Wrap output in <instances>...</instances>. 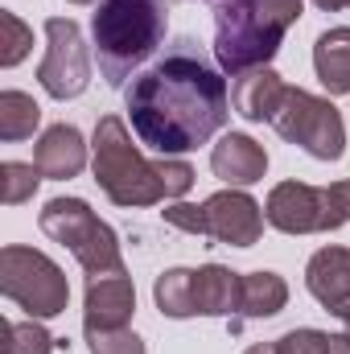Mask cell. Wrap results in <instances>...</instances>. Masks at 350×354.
I'll list each match as a JSON object with an SVG mask.
<instances>
[{
  "instance_id": "16",
  "label": "cell",
  "mask_w": 350,
  "mask_h": 354,
  "mask_svg": "<svg viewBox=\"0 0 350 354\" xmlns=\"http://www.w3.org/2000/svg\"><path fill=\"white\" fill-rule=\"evenodd\" d=\"M194 301H198V313H206V317H231V313H239V301H243V276L223 264L198 268Z\"/></svg>"
},
{
  "instance_id": "27",
  "label": "cell",
  "mask_w": 350,
  "mask_h": 354,
  "mask_svg": "<svg viewBox=\"0 0 350 354\" xmlns=\"http://www.w3.org/2000/svg\"><path fill=\"white\" fill-rule=\"evenodd\" d=\"M326 194H330V202H334L338 218L350 223V181H334V185H326Z\"/></svg>"
},
{
  "instance_id": "32",
  "label": "cell",
  "mask_w": 350,
  "mask_h": 354,
  "mask_svg": "<svg viewBox=\"0 0 350 354\" xmlns=\"http://www.w3.org/2000/svg\"><path fill=\"white\" fill-rule=\"evenodd\" d=\"M347 338H350V322H347Z\"/></svg>"
},
{
  "instance_id": "2",
  "label": "cell",
  "mask_w": 350,
  "mask_h": 354,
  "mask_svg": "<svg viewBox=\"0 0 350 354\" xmlns=\"http://www.w3.org/2000/svg\"><path fill=\"white\" fill-rule=\"evenodd\" d=\"M95 181L116 206H157L161 198H181L194 185V169L177 157L145 161L120 115L95 124Z\"/></svg>"
},
{
  "instance_id": "30",
  "label": "cell",
  "mask_w": 350,
  "mask_h": 354,
  "mask_svg": "<svg viewBox=\"0 0 350 354\" xmlns=\"http://www.w3.org/2000/svg\"><path fill=\"white\" fill-rule=\"evenodd\" d=\"M243 354H276V342H260V346H248Z\"/></svg>"
},
{
  "instance_id": "26",
  "label": "cell",
  "mask_w": 350,
  "mask_h": 354,
  "mask_svg": "<svg viewBox=\"0 0 350 354\" xmlns=\"http://www.w3.org/2000/svg\"><path fill=\"white\" fill-rule=\"evenodd\" d=\"M165 223L177 227V231H185V235H206V218H202V206H185V202H177L165 210Z\"/></svg>"
},
{
  "instance_id": "13",
  "label": "cell",
  "mask_w": 350,
  "mask_h": 354,
  "mask_svg": "<svg viewBox=\"0 0 350 354\" xmlns=\"http://www.w3.org/2000/svg\"><path fill=\"white\" fill-rule=\"evenodd\" d=\"M210 169H214V177H223L231 189H243V185H256L268 174V153L248 132H227L214 145V153H210Z\"/></svg>"
},
{
  "instance_id": "3",
  "label": "cell",
  "mask_w": 350,
  "mask_h": 354,
  "mask_svg": "<svg viewBox=\"0 0 350 354\" xmlns=\"http://www.w3.org/2000/svg\"><path fill=\"white\" fill-rule=\"evenodd\" d=\"M214 4V58L239 79L276 58L284 33L301 21L305 0H210Z\"/></svg>"
},
{
  "instance_id": "15",
  "label": "cell",
  "mask_w": 350,
  "mask_h": 354,
  "mask_svg": "<svg viewBox=\"0 0 350 354\" xmlns=\"http://www.w3.org/2000/svg\"><path fill=\"white\" fill-rule=\"evenodd\" d=\"M280 99H284V79H280L272 66H260V71L239 75L235 87H231V103H235V111H239L243 120H252V124L272 120L276 107H280Z\"/></svg>"
},
{
  "instance_id": "25",
  "label": "cell",
  "mask_w": 350,
  "mask_h": 354,
  "mask_svg": "<svg viewBox=\"0 0 350 354\" xmlns=\"http://www.w3.org/2000/svg\"><path fill=\"white\" fill-rule=\"evenodd\" d=\"M334 334L322 330H288L284 338H276V354H326Z\"/></svg>"
},
{
  "instance_id": "11",
  "label": "cell",
  "mask_w": 350,
  "mask_h": 354,
  "mask_svg": "<svg viewBox=\"0 0 350 354\" xmlns=\"http://www.w3.org/2000/svg\"><path fill=\"white\" fill-rule=\"evenodd\" d=\"M83 330H120L128 326L136 309V288L124 272H99L87 280V305H83Z\"/></svg>"
},
{
  "instance_id": "28",
  "label": "cell",
  "mask_w": 350,
  "mask_h": 354,
  "mask_svg": "<svg viewBox=\"0 0 350 354\" xmlns=\"http://www.w3.org/2000/svg\"><path fill=\"white\" fill-rule=\"evenodd\" d=\"M326 354H350V338L347 334H334V338H330V351Z\"/></svg>"
},
{
  "instance_id": "20",
  "label": "cell",
  "mask_w": 350,
  "mask_h": 354,
  "mask_svg": "<svg viewBox=\"0 0 350 354\" xmlns=\"http://www.w3.org/2000/svg\"><path fill=\"white\" fill-rule=\"evenodd\" d=\"M37 120H42V107L33 103V95H25V91H4L0 95V140L17 145V140L33 136Z\"/></svg>"
},
{
  "instance_id": "21",
  "label": "cell",
  "mask_w": 350,
  "mask_h": 354,
  "mask_svg": "<svg viewBox=\"0 0 350 354\" xmlns=\"http://www.w3.org/2000/svg\"><path fill=\"white\" fill-rule=\"evenodd\" d=\"M54 346H62V342H54V334L37 317L0 322V351L4 354H54Z\"/></svg>"
},
{
  "instance_id": "6",
  "label": "cell",
  "mask_w": 350,
  "mask_h": 354,
  "mask_svg": "<svg viewBox=\"0 0 350 354\" xmlns=\"http://www.w3.org/2000/svg\"><path fill=\"white\" fill-rule=\"evenodd\" d=\"M0 292L17 301L29 317H58L66 313V301H71V284L62 268L50 256L17 243L0 252Z\"/></svg>"
},
{
  "instance_id": "9",
  "label": "cell",
  "mask_w": 350,
  "mask_h": 354,
  "mask_svg": "<svg viewBox=\"0 0 350 354\" xmlns=\"http://www.w3.org/2000/svg\"><path fill=\"white\" fill-rule=\"evenodd\" d=\"M264 218L284 235H322L342 227L330 194L305 181H280L264 202Z\"/></svg>"
},
{
  "instance_id": "8",
  "label": "cell",
  "mask_w": 350,
  "mask_h": 354,
  "mask_svg": "<svg viewBox=\"0 0 350 354\" xmlns=\"http://www.w3.org/2000/svg\"><path fill=\"white\" fill-rule=\"evenodd\" d=\"M46 62L37 66V83L54 99H79L91 83V54L83 41V29L71 17L46 21Z\"/></svg>"
},
{
  "instance_id": "29",
  "label": "cell",
  "mask_w": 350,
  "mask_h": 354,
  "mask_svg": "<svg viewBox=\"0 0 350 354\" xmlns=\"http://www.w3.org/2000/svg\"><path fill=\"white\" fill-rule=\"evenodd\" d=\"M317 8H326V12H338V8H350V0H313Z\"/></svg>"
},
{
  "instance_id": "19",
  "label": "cell",
  "mask_w": 350,
  "mask_h": 354,
  "mask_svg": "<svg viewBox=\"0 0 350 354\" xmlns=\"http://www.w3.org/2000/svg\"><path fill=\"white\" fill-rule=\"evenodd\" d=\"M153 297H157V309L165 317H194L198 313V301H194V272L190 268H169L157 276L153 284Z\"/></svg>"
},
{
  "instance_id": "24",
  "label": "cell",
  "mask_w": 350,
  "mask_h": 354,
  "mask_svg": "<svg viewBox=\"0 0 350 354\" xmlns=\"http://www.w3.org/2000/svg\"><path fill=\"white\" fill-rule=\"evenodd\" d=\"M87 346L91 354H145V342L120 326V330H87Z\"/></svg>"
},
{
  "instance_id": "1",
  "label": "cell",
  "mask_w": 350,
  "mask_h": 354,
  "mask_svg": "<svg viewBox=\"0 0 350 354\" xmlns=\"http://www.w3.org/2000/svg\"><path fill=\"white\" fill-rule=\"evenodd\" d=\"M124 103L132 132L161 157L206 145L231 120L227 83L194 37H177L149 71H140L124 91Z\"/></svg>"
},
{
  "instance_id": "17",
  "label": "cell",
  "mask_w": 350,
  "mask_h": 354,
  "mask_svg": "<svg viewBox=\"0 0 350 354\" xmlns=\"http://www.w3.org/2000/svg\"><path fill=\"white\" fill-rule=\"evenodd\" d=\"M313 71H317L322 87L330 95H347L350 91V25L326 29L313 41Z\"/></svg>"
},
{
  "instance_id": "23",
  "label": "cell",
  "mask_w": 350,
  "mask_h": 354,
  "mask_svg": "<svg viewBox=\"0 0 350 354\" xmlns=\"http://www.w3.org/2000/svg\"><path fill=\"white\" fill-rule=\"evenodd\" d=\"M0 33H4V41H0V66H17L29 54V46H33V29L21 25L17 12L0 8Z\"/></svg>"
},
{
  "instance_id": "12",
  "label": "cell",
  "mask_w": 350,
  "mask_h": 354,
  "mask_svg": "<svg viewBox=\"0 0 350 354\" xmlns=\"http://www.w3.org/2000/svg\"><path fill=\"white\" fill-rule=\"evenodd\" d=\"M305 284L317 297V305L334 317L350 322V248H322L305 268Z\"/></svg>"
},
{
  "instance_id": "14",
  "label": "cell",
  "mask_w": 350,
  "mask_h": 354,
  "mask_svg": "<svg viewBox=\"0 0 350 354\" xmlns=\"http://www.w3.org/2000/svg\"><path fill=\"white\" fill-rule=\"evenodd\" d=\"M33 165L42 169V177H54V181H66V177H79L87 165V145H83V132L71 128V124H54L42 132L37 149H33Z\"/></svg>"
},
{
  "instance_id": "31",
  "label": "cell",
  "mask_w": 350,
  "mask_h": 354,
  "mask_svg": "<svg viewBox=\"0 0 350 354\" xmlns=\"http://www.w3.org/2000/svg\"><path fill=\"white\" fill-rule=\"evenodd\" d=\"M71 4H95V0H71Z\"/></svg>"
},
{
  "instance_id": "10",
  "label": "cell",
  "mask_w": 350,
  "mask_h": 354,
  "mask_svg": "<svg viewBox=\"0 0 350 354\" xmlns=\"http://www.w3.org/2000/svg\"><path fill=\"white\" fill-rule=\"evenodd\" d=\"M206 235L227 243V248H252L264 235V210L260 202L243 189H219L202 202Z\"/></svg>"
},
{
  "instance_id": "7",
  "label": "cell",
  "mask_w": 350,
  "mask_h": 354,
  "mask_svg": "<svg viewBox=\"0 0 350 354\" xmlns=\"http://www.w3.org/2000/svg\"><path fill=\"white\" fill-rule=\"evenodd\" d=\"M272 128L288 145H301L317 161H338L347 153V128H342L338 107L301 87H284V99L272 115Z\"/></svg>"
},
{
  "instance_id": "22",
  "label": "cell",
  "mask_w": 350,
  "mask_h": 354,
  "mask_svg": "<svg viewBox=\"0 0 350 354\" xmlns=\"http://www.w3.org/2000/svg\"><path fill=\"white\" fill-rule=\"evenodd\" d=\"M37 181H42V169H37V165L4 161V165H0V198H4V206H21L25 198H33Z\"/></svg>"
},
{
  "instance_id": "5",
  "label": "cell",
  "mask_w": 350,
  "mask_h": 354,
  "mask_svg": "<svg viewBox=\"0 0 350 354\" xmlns=\"http://www.w3.org/2000/svg\"><path fill=\"white\" fill-rule=\"evenodd\" d=\"M37 223H42V231L54 243L71 248V256L87 268L91 276H99V272H124L116 231L91 210L83 198H50Z\"/></svg>"
},
{
  "instance_id": "18",
  "label": "cell",
  "mask_w": 350,
  "mask_h": 354,
  "mask_svg": "<svg viewBox=\"0 0 350 354\" xmlns=\"http://www.w3.org/2000/svg\"><path fill=\"white\" fill-rule=\"evenodd\" d=\"M284 305H288V284L276 272H248L243 276V301H239L243 317H276Z\"/></svg>"
},
{
  "instance_id": "4",
  "label": "cell",
  "mask_w": 350,
  "mask_h": 354,
  "mask_svg": "<svg viewBox=\"0 0 350 354\" xmlns=\"http://www.w3.org/2000/svg\"><path fill=\"white\" fill-rule=\"evenodd\" d=\"M91 37L103 79L111 87H124L128 75L165 41V0H99Z\"/></svg>"
}]
</instances>
